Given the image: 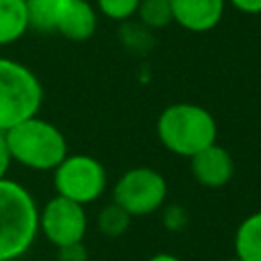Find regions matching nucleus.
<instances>
[{
	"label": "nucleus",
	"instance_id": "nucleus-15",
	"mask_svg": "<svg viewBox=\"0 0 261 261\" xmlns=\"http://www.w3.org/2000/svg\"><path fill=\"white\" fill-rule=\"evenodd\" d=\"M147 29H163L173 22L169 0H141L137 14Z\"/></svg>",
	"mask_w": 261,
	"mask_h": 261
},
{
	"label": "nucleus",
	"instance_id": "nucleus-4",
	"mask_svg": "<svg viewBox=\"0 0 261 261\" xmlns=\"http://www.w3.org/2000/svg\"><path fill=\"white\" fill-rule=\"evenodd\" d=\"M43 104L41 80L24 63L0 57V130L37 116Z\"/></svg>",
	"mask_w": 261,
	"mask_h": 261
},
{
	"label": "nucleus",
	"instance_id": "nucleus-19",
	"mask_svg": "<svg viewBox=\"0 0 261 261\" xmlns=\"http://www.w3.org/2000/svg\"><path fill=\"white\" fill-rule=\"evenodd\" d=\"M245 14H261V0H226Z\"/></svg>",
	"mask_w": 261,
	"mask_h": 261
},
{
	"label": "nucleus",
	"instance_id": "nucleus-17",
	"mask_svg": "<svg viewBox=\"0 0 261 261\" xmlns=\"http://www.w3.org/2000/svg\"><path fill=\"white\" fill-rule=\"evenodd\" d=\"M88 249L84 243H73L65 247H57V261H88Z\"/></svg>",
	"mask_w": 261,
	"mask_h": 261
},
{
	"label": "nucleus",
	"instance_id": "nucleus-2",
	"mask_svg": "<svg viewBox=\"0 0 261 261\" xmlns=\"http://www.w3.org/2000/svg\"><path fill=\"white\" fill-rule=\"evenodd\" d=\"M39 232V206L33 194L14 179H0V259L16 261Z\"/></svg>",
	"mask_w": 261,
	"mask_h": 261
},
{
	"label": "nucleus",
	"instance_id": "nucleus-13",
	"mask_svg": "<svg viewBox=\"0 0 261 261\" xmlns=\"http://www.w3.org/2000/svg\"><path fill=\"white\" fill-rule=\"evenodd\" d=\"M29 12V24L37 33H55V16L63 0H24Z\"/></svg>",
	"mask_w": 261,
	"mask_h": 261
},
{
	"label": "nucleus",
	"instance_id": "nucleus-10",
	"mask_svg": "<svg viewBox=\"0 0 261 261\" xmlns=\"http://www.w3.org/2000/svg\"><path fill=\"white\" fill-rule=\"evenodd\" d=\"M98 27L96 8L88 0H63L55 16V33L67 41H88Z\"/></svg>",
	"mask_w": 261,
	"mask_h": 261
},
{
	"label": "nucleus",
	"instance_id": "nucleus-8",
	"mask_svg": "<svg viewBox=\"0 0 261 261\" xmlns=\"http://www.w3.org/2000/svg\"><path fill=\"white\" fill-rule=\"evenodd\" d=\"M194 179L204 188H224L234 175V159L222 145L214 143L190 157Z\"/></svg>",
	"mask_w": 261,
	"mask_h": 261
},
{
	"label": "nucleus",
	"instance_id": "nucleus-12",
	"mask_svg": "<svg viewBox=\"0 0 261 261\" xmlns=\"http://www.w3.org/2000/svg\"><path fill=\"white\" fill-rule=\"evenodd\" d=\"M234 253L243 261H261V210L249 214L237 226Z\"/></svg>",
	"mask_w": 261,
	"mask_h": 261
},
{
	"label": "nucleus",
	"instance_id": "nucleus-5",
	"mask_svg": "<svg viewBox=\"0 0 261 261\" xmlns=\"http://www.w3.org/2000/svg\"><path fill=\"white\" fill-rule=\"evenodd\" d=\"M53 186L57 196L86 206L96 202L106 192L108 173L106 167L92 155H65V159L53 169Z\"/></svg>",
	"mask_w": 261,
	"mask_h": 261
},
{
	"label": "nucleus",
	"instance_id": "nucleus-14",
	"mask_svg": "<svg viewBox=\"0 0 261 261\" xmlns=\"http://www.w3.org/2000/svg\"><path fill=\"white\" fill-rule=\"evenodd\" d=\"M130 214L126 210H122L118 204L110 202L106 204L100 212H98V218H96V224H98V230L104 234V237H120L122 232H126L128 224H130Z\"/></svg>",
	"mask_w": 261,
	"mask_h": 261
},
{
	"label": "nucleus",
	"instance_id": "nucleus-11",
	"mask_svg": "<svg viewBox=\"0 0 261 261\" xmlns=\"http://www.w3.org/2000/svg\"><path fill=\"white\" fill-rule=\"evenodd\" d=\"M31 29L24 0H0V47L12 45Z\"/></svg>",
	"mask_w": 261,
	"mask_h": 261
},
{
	"label": "nucleus",
	"instance_id": "nucleus-7",
	"mask_svg": "<svg viewBox=\"0 0 261 261\" xmlns=\"http://www.w3.org/2000/svg\"><path fill=\"white\" fill-rule=\"evenodd\" d=\"M39 230L55 247L84 243L88 232L86 206L63 196H53L39 210Z\"/></svg>",
	"mask_w": 261,
	"mask_h": 261
},
{
	"label": "nucleus",
	"instance_id": "nucleus-21",
	"mask_svg": "<svg viewBox=\"0 0 261 261\" xmlns=\"http://www.w3.org/2000/svg\"><path fill=\"white\" fill-rule=\"evenodd\" d=\"M224 261H243V259H241V257H237V255H234V257H230V259H224Z\"/></svg>",
	"mask_w": 261,
	"mask_h": 261
},
{
	"label": "nucleus",
	"instance_id": "nucleus-3",
	"mask_svg": "<svg viewBox=\"0 0 261 261\" xmlns=\"http://www.w3.org/2000/svg\"><path fill=\"white\" fill-rule=\"evenodd\" d=\"M12 161L35 171H53L67 155V141L59 126L31 116L4 133Z\"/></svg>",
	"mask_w": 261,
	"mask_h": 261
},
{
	"label": "nucleus",
	"instance_id": "nucleus-22",
	"mask_svg": "<svg viewBox=\"0 0 261 261\" xmlns=\"http://www.w3.org/2000/svg\"><path fill=\"white\" fill-rule=\"evenodd\" d=\"M0 261H6V259H0Z\"/></svg>",
	"mask_w": 261,
	"mask_h": 261
},
{
	"label": "nucleus",
	"instance_id": "nucleus-1",
	"mask_svg": "<svg viewBox=\"0 0 261 261\" xmlns=\"http://www.w3.org/2000/svg\"><path fill=\"white\" fill-rule=\"evenodd\" d=\"M155 130L169 153L188 159L214 145L218 137V124L212 112L192 102H175L163 108Z\"/></svg>",
	"mask_w": 261,
	"mask_h": 261
},
{
	"label": "nucleus",
	"instance_id": "nucleus-18",
	"mask_svg": "<svg viewBox=\"0 0 261 261\" xmlns=\"http://www.w3.org/2000/svg\"><path fill=\"white\" fill-rule=\"evenodd\" d=\"M10 165H12V157H10V151H8V145H6V137L0 130V179H4L8 175Z\"/></svg>",
	"mask_w": 261,
	"mask_h": 261
},
{
	"label": "nucleus",
	"instance_id": "nucleus-16",
	"mask_svg": "<svg viewBox=\"0 0 261 261\" xmlns=\"http://www.w3.org/2000/svg\"><path fill=\"white\" fill-rule=\"evenodd\" d=\"M96 4L106 18L124 22L137 14L141 0H96Z\"/></svg>",
	"mask_w": 261,
	"mask_h": 261
},
{
	"label": "nucleus",
	"instance_id": "nucleus-9",
	"mask_svg": "<svg viewBox=\"0 0 261 261\" xmlns=\"http://www.w3.org/2000/svg\"><path fill=\"white\" fill-rule=\"evenodd\" d=\"M173 22L190 33H208L218 27L226 0H169Z\"/></svg>",
	"mask_w": 261,
	"mask_h": 261
},
{
	"label": "nucleus",
	"instance_id": "nucleus-6",
	"mask_svg": "<svg viewBox=\"0 0 261 261\" xmlns=\"http://www.w3.org/2000/svg\"><path fill=\"white\" fill-rule=\"evenodd\" d=\"M165 198L167 181L153 167H133L124 171L112 188V202L130 216H149L157 212Z\"/></svg>",
	"mask_w": 261,
	"mask_h": 261
},
{
	"label": "nucleus",
	"instance_id": "nucleus-20",
	"mask_svg": "<svg viewBox=\"0 0 261 261\" xmlns=\"http://www.w3.org/2000/svg\"><path fill=\"white\" fill-rule=\"evenodd\" d=\"M147 261H181L179 257L171 255V253H155L153 257H149Z\"/></svg>",
	"mask_w": 261,
	"mask_h": 261
}]
</instances>
